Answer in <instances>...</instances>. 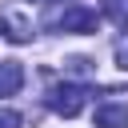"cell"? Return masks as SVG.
Returning <instances> with one entry per match:
<instances>
[{
  "instance_id": "6da1fadb",
  "label": "cell",
  "mask_w": 128,
  "mask_h": 128,
  "mask_svg": "<svg viewBox=\"0 0 128 128\" xmlns=\"http://www.w3.org/2000/svg\"><path fill=\"white\" fill-rule=\"evenodd\" d=\"M88 96H92V88L88 84H52L48 88V96H44V104L56 112V116H80L84 112V104H88Z\"/></svg>"
},
{
  "instance_id": "7a4b0ae2",
  "label": "cell",
  "mask_w": 128,
  "mask_h": 128,
  "mask_svg": "<svg viewBox=\"0 0 128 128\" xmlns=\"http://www.w3.org/2000/svg\"><path fill=\"white\" fill-rule=\"evenodd\" d=\"M96 24H100V16L92 8H84V4H72V8H64L56 16V28L60 32H96Z\"/></svg>"
},
{
  "instance_id": "3957f363",
  "label": "cell",
  "mask_w": 128,
  "mask_h": 128,
  "mask_svg": "<svg viewBox=\"0 0 128 128\" xmlns=\"http://www.w3.org/2000/svg\"><path fill=\"white\" fill-rule=\"evenodd\" d=\"M0 32H4L12 44H28V40H32V20H28L24 12H16V8H4V12H0Z\"/></svg>"
},
{
  "instance_id": "277c9868",
  "label": "cell",
  "mask_w": 128,
  "mask_h": 128,
  "mask_svg": "<svg viewBox=\"0 0 128 128\" xmlns=\"http://www.w3.org/2000/svg\"><path fill=\"white\" fill-rule=\"evenodd\" d=\"M96 128H128V104L108 100L96 108Z\"/></svg>"
},
{
  "instance_id": "5b68a950",
  "label": "cell",
  "mask_w": 128,
  "mask_h": 128,
  "mask_svg": "<svg viewBox=\"0 0 128 128\" xmlns=\"http://www.w3.org/2000/svg\"><path fill=\"white\" fill-rule=\"evenodd\" d=\"M24 88V68L16 60H4L0 64V96H16Z\"/></svg>"
},
{
  "instance_id": "8992f818",
  "label": "cell",
  "mask_w": 128,
  "mask_h": 128,
  "mask_svg": "<svg viewBox=\"0 0 128 128\" xmlns=\"http://www.w3.org/2000/svg\"><path fill=\"white\" fill-rule=\"evenodd\" d=\"M104 16L120 28H128V0H104Z\"/></svg>"
},
{
  "instance_id": "52a82bcc",
  "label": "cell",
  "mask_w": 128,
  "mask_h": 128,
  "mask_svg": "<svg viewBox=\"0 0 128 128\" xmlns=\"http://www.w3.org/2000/svg\"><path fill=\"white\" fill-rule=\"evenodd\" d=\"M0 128H20V112H12V108H0Z\"/></svg>"
},
{
  "instance_id": "ba28073f",
  "label": "cell",
  "mask_w": 128,
  "mask_h": 128,
  "mask_svg": "<svg viewBox=\"0 0 128 128\" xmlns=\"http://www.w3.org/2000/svg\"><path fill=\"white\" fill-rule=\"evenodd\" d=\"M116 64L128 72V44H120V48H116Z\"/></svg>"
}]
</instances>
